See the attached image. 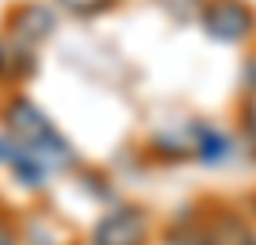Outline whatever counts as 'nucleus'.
<instances>
[{
	"label": "nucleus",
	"instance_id": "f257e3e1",
	"mask_svg": "<svg viewBox=\"0 0 256 245\" xmlns=\"http://www.w3.org/2000/svg\"><path fill=\"white\" fill-rule=\"evenodd\" d=\"M203 27L218 43H241V39H248L256 31V12L245 0H206Z\"/></svg>",
	"mask_w": 256,
	"mask_h": 245
},
{
	"label": "nucleus",
	"instance_id": "f03ea898",
	"mask_svg": "<svg viewBox=\"0 0 256 245\" xmlns=\"http://www.w3.org/2000/svg\"><path fill=\"white\" fill-rule=\"evenodd\" d=\"M4 119H8V130L16 134V142H20L23 149H34V146H42L46 138H54L50 119L34 104H27V100H16V104L4 111Z\"/></svg>",
	"mask_w": 256,
	"mask_h": 245
},
{
	"label": "nucleus",
	"instance_id": "7ed1b4c3",
	"mask_svg": "<svg viewBox=\"0 0 256 245\" xmlns=\"http://www.w3.org/2000/svg\"><path fill=\"white\" fill-rule=\"evenodd\" d=\"M96 245H142L146 241V218L138 211H115L96 226Z\"/></svg>",
	"mask_w": 256,
	"mask_h": 245
},
{
	"label": "nucleus",
	"instance_id": "20e7f679",
	"mask_svg": "<svg viewBox=\"0 0 256 245\" xmlns=\"http://www.w3.org/2000/svg\"><path fill=\"white\" fill-rule=\"evenodd\" d=\"M50 31H54V8H46V4H23V8L12 16V35L27 46L42 43Z\"/></svg>",
	"mask_w": 256,
	"mask_h": 245
},
{
	"label": "nucleus",
	"instance_id": "39448f33",
	"mask_svg": "<svg viewBox=\"0 0 256 245\" xmlns=\"http://www.w3.org/2000/svg\"><path fill=\"white\" fill-rule=\"evenodd\" d=\"M226 149H230V142L218 130H199V153H203V161H222Z\"/></svg>",
	"mask_w": 256,
	"mask_h": 245
},
{
	"label": "nucleus",
	"instance_id": "423d86ee",
	"mask_svg": "<svg viewBox=\"0 0 256 245\" xmlns=\"http://www.w3.org/2000/svg\"><path fill=\"white\" fill-rule=\"evenodd\" d=\"M111 0H58V8L62 12H69V16H96V12H104Z\"/></svg>",
	"mask_w": 256,
	"mask_h": 245
},
{
	"label": "nucleus",
	"instance_id": "0eeeda50",
	"mask_svg": "<svg viewBox=\"0 0 256 245\" xmlns=\"http://www.w3.org/2000/svg\"><path fill=\"white\" fill-rule=\"evenodd\" d=\"M203 4L206 0H164V8L172 16H180V20H195V16H203Z\"/></svg>",
	"mask_w": 256,
	"mask_h": 245
},
{
	"label": "nucleus",
	"instance_id": "6e6552de",
	"mask_svg": "<svg viewBox=\"0 0 256 245\" xmlns=\"http://www.w3.org/2000/svg\"><path fill=\"white\" fill-rule=\"evenodd\" d=\"M245 130H248V134L256 138V92L245 100Z\"/></svg>",
	"mask_w": 256,
	"mask_h": 245
},
{
	"label": "nucleus",
	"instance_id": "1a4fd4ad",
	"mask_svg": "<svg viewBox=\"0 0 256 245\" xmlns=\"http://www.w3.org/2000/svg\"><path fill=\"white\" fill-rule=\"evenodd\" d=\"M248 85H252V92H256V54L248 58Z\"/></svg>",
	"mask_w": 256,
	"mask_h": 245
}]
</instances>
